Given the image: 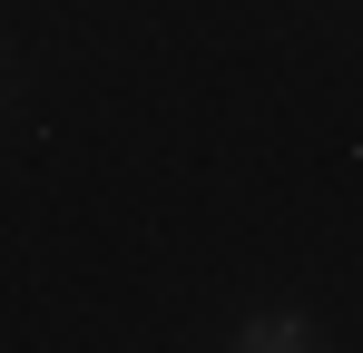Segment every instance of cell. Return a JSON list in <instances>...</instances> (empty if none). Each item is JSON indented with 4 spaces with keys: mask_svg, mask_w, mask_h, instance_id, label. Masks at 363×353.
Returning a JSON list of instances; mask_svg holds the SVG:
<instances>
[{
    "mask_svg": "<svg viewBox=\"0 0 363 353\" xmlns=\"http://www.w3.org/2000/svg\"><path fill=\"white\" fill-rule=\"evenodd\" d=\"M236 344H245V353H304V344H314V324H304L295 304H265V314H245Z\"/></svg>",
    "mask_w": 363,
    "mask_h": 353,
    "instance_id": "cell-1",
    "label": "cell"
}]
</instances>
